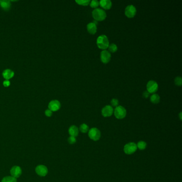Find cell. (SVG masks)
<instances>
[{
    "label": "cell",
    "mask_w": 182,
    "mask_h": 182,
    "mask_svg": "<svg viewBox=\"0 0 182 182\" xmlns=\"http://www.w3.org/2000/svg\"><path fill=\"white\" fill-rule=\"evenodd\" d=\"M93 18L96 21H102L106 18V13L101 8H96L92 12Z\"/></svg>",
    "instance_id": "1"
},
{
    "label": "cell",
    "mask_w": 182,
    "mask_h": 182,
    "mask_svg": "<svg viewBox=\"0 0 182 182\" xmlns=\"http://www.w3.org/2000/svg\"><path fill=\"white\" fill-rule=\"evenodd\" d=\"M109 44V40L106 36L101 35L98 37L97 40V45L100 49L105 50L108 48Z\"/></svg>",
    "instance_id": "2"
},
{
    "label": "cell",
    "mask_w": 182,
    "mask_h": 182,
    "mask_svg": "<svg viewBox=\"0 0 182 182\" xmlns=\"http://www.w3.org/2000/svg\"><path fill=\"white\" fill-rule=\"evenodd\" d=\"M114 114L115 117L118 119H122L125 118L127 111L125 107L120 105L115 107L114 109Z\"/></svg>",
    "instance_id": "3"
},
{
    "label": "cell",
    "mask_w": 182,
    "mask_h": 182,
    "mask_svg": "<svg viewBox=\"0 0 182 182\" xmlns=\"http://www.w3.org/2000/svg\"><path fill=\"white\" fill-rule=\"evenodd\" d=\"M88 136L90 139L94 141L98 140L101 137L100 130L97 128L90 129L88 132Z\"/></svg>",
    "instance_id": "4"
},
{
    "label": "cell",
    "mask_w": 182,
    "mask_h": 182,
    "mask_svg": "<svg viewBox=\"0 0 182 182\" xmlns=\"http://www.w3.org/2000/svg\"><path fill=\"white\" fill-rule=\"evenodd\" d=\"M137 150V145L134 142H131V143H129L125 144L123 149L125 153L128 155H130V154L134 153Z\"/></svg>",
    "instance_id": "5"
},
{
    "label": "cell",
    "mask_w": 182,
    "mask_h": 182,
    "mask_svg": "<svg viewBox=\"0 0 182 182\" xmlns=\"http://www.w3.org/2000/svg\"><path fill=\"white\" fill-rule=\"evenodd\" d=\"M137 10L136 8L133 5H129L125 7V16L129 18H133L136 14Z\"/></svg>",
    "instance_id": "6"
},
{
    "label": "cell",
    "mask_w": 182,
    "mask_h": 182,
    "mask_svg": "<svg viewBox=\"0 0 182 182\" xmlns=\"http://www.w3.org/2000/svg\"><path fill=\"white\" fill-rule=\"evenodd\" d=\"M147 91L150 93H155L158 89V84L153 80L149 81L147 83Z\"/></svg>",
    "instance_id": "7"
},
{
    "label": "cell",
    "mask_w": 182,
    "mask_h": 182,
    "mask_svg": "<svg viewBox=\"0 0 182 182\" xmlns=\"http://www.w3.org/2000/svg\"><path fill=\"white\" fill-rule=\"evenodd\" d=\"M111 58V53L107 50H104L100 53V60L105 64L108 63Z\"/></svg>",
    "instance_id": "8"
},
{
    "label": "cell",
    "mask_w": 182,
    "mask_h": 182,
    "mask_svg": "<svg viewBox=\"0 0 182 182\" xmlns=\"http://www.w3.org/2000/svg\"><path fill=\"white\" fill-rule=\"evenodd\" d=\"M35 171L36 173L40 176L44 177L47 175L48 170L46 166L44 165H39L36 167Z\"/></svg>",
    "instance_id": "9"
},
{
    "label": "cell",
    "mask_w": 182,
    "mask_h": 182,
    "mask_svg": "<svg viewBox=\"0 0 182 182\" xmlns=\"http://www.w3.org/2000/svg\"><path fill=\"white\" fill-rule=\"evenodd\" d=\"M114 112L113 108L110 105H106L103 108L102 110V114L104 117H111Z\"/></svg>",
    "instance_id": "10"
},
{
    "label": "cell",
    "mask_w": 182,
    "mask_h": 182,
    "mask_svg": "<svg viewBox=\"0 0 182 182\" xmlns=\"http://www.w3.org/2000/svg\"><path fill=\"white\" fill-rule=\"evenodd\" d=\"M48 107H49V110H50L52 112V111L55 112L60 109L61 107V103L58 100H52L49 104Z\"/></svg>",
    "instance_id": "11"
},
{
    "label": "cell",
    "mask_w": 182,
    "mask_h": 182,
    "mask_svg": "<svg viewBox=\"0 0 182 182\" xmlns=\"http://www.w3.org/2000/svg\"><path fill=\"white\" fill-rule=\"evenodd\" d=\"M22 169L19 166H14L13 167H12L10 170V174L11 176L16 179L19 177L20 175H22Z\"/></svg>",
    "instance_id": "12"
},
{
    "label": "cell",
    "mask_w": 182,
    "mask_h": 182,
    "mask_svg": "<svg viewBox=\"0 0 182 182\" xmlns=\"http://www.w3.org/2000/svg\"><path fill=\"white\" fill-rule=\"evenodd\" d=\"M100 4L104 9L108 10L112 7V3L110 0H101L100 1Z\"/></svg>",
    "instance_id": "13"
},
{
    "label": "cell",
    "mask_w": 182,
    "mask_h": 182,
    "mask_svg": "<svg viewBox=\"0 0 182 182\" xmlns=\"http://www.w3.org/2000/svg\"><path fill=\"white\" fill-rule=\"evenodd\" d=\"M87 29L88 32L90 34H94L96 33L97 27V25L92 22H90L87 25Z\"/></svg>",
    "instance_id": "14"
},
{
    "label": "cell",
    "mask_w": 182,
    "mask_h": 182,
    "mask_svg": "<svg viewBox=\"0 0 182 182\" xmlns=\"http://www.w3.org/2000/svg\"><path fill=\"white\" fill-rule=\"evenodd\" d=\"M68 132L71 136H73L76 137V136H78L79 129L76 125H71L68 129Z\"/></svg>",
    "instance_id": "15"
},
{
    "label": "cell",
    "mask_w": 182,
    "mask_h": 182,
    "mask_svg": "<svg viewBox=\"0 0 182 182\" xmlns=\"http://www.w3.org/2000/svg\"><path fill=\"white\" fill-rule=\"evenodd\" d=\"M14 72L11 71V70H9V69L4 70L2 73V75L4 78L6 79V80H8L9 79H11L12 77H14Z\"/></svg>",
    "instance_id": "16"
},
{
    "label": "cell",
    "mask_w": 182,
    "mask_h": 182,
    "mask_svg": "<svg viewBox=\"0 0 182 182\" xmlns=\"http://www.w3.org/2000/svg\"><path fill=\"white\" fill-rule=\"evenodd\" d=\"M0 6L4 10H8L11 7L10 1L7 0L0 1Z\"/></svg>",
    "instance_id": "17"
},
{
    "label": "cell",
    "mask_w": 182,
    "mask_h": 182,
    "mask_svg": "<svg viewBox=\"0 0 182 182\" xmlns=\"http://www.w3.org/2000/svg\"><path fill=\"white\" fill-rule=\"evenodd\" d=\"M151 102L153 104H158L160 102V97L157 93H154L150 97Z\"/></svg>",
    "instance_id": "18"
},
{
    "label": "cell",
    "mask_w": 182,
    "mask_h": 182,
    "mask_svg": "<svg viewBox=\"0 0 182 182\" xmlns=\"http://www.w3.org/2000/svg\"><path fill=\"white\" fill-rule=\"evenodd\" d=\"M147 143L144 141H139L137 144V149H138L140 150H145L147 147Z\"/></svg>",
    "instance_id": "19"
},
{
    "label": "cell",
    "mask_w": 182,
    "mask_h": 182,
    "mask_svg": "<svg viewBox=\"0 0 182 182\" xmlns=\"http://www.w3.org/2000/svg\"><path fill=\"white\" fill-rule=\"evenodd\" d=\"M79 129L82 133H86L89 131V127L86 123H82L80 126Z\"/></svg>",
    "instance_id": "20"
},
{
    "label": "cell",
    "mask_w": 182,
    "mask_h": 182,
    "mask_svg": "<svg viewBox=\"0 0 182 182\" xmlns=\"http://www.w3.org/2000/svg\"><path fill=\"white\" fill-rule=\"evenodd\" d=\"M2 182H17V179L12 176H6L2 179Z\"/></svg>",
    "instance_id": "21"
},
{
    "label": "cell",
    "mask_w": 182,
    "mask_h": 182,
    "mask_svg": "<svg viewBox=\"0 0 182 182\" xmlns=\"http://www.w3.org/2000/svg\"><path fill=\"white\" fill-rule=\"evenodd\" d=\"M108 48L111 52H115L118 50V46L114 43H111V44H109Z\"/></svg>",
    "instance_id": "22"
},
{
    "label": "cell",
    "mask_w": 182,
    "mask_h": 182,
    "mask_svg": "<svg viewBox=\"0 0 182 182\" xmlns=\"http://www.w3.org/2000/svg\"><path fill=\"white\" fill-rule=\"evenodd\" d=\"M75 2L79 5H84V6H87L88 5H89L90 2V0H78V1H75Z\"/></svg>",
    "instance_id": "23"
},
{
    "label": "cell",
    "mask_w": 182,
    "mask_h": 182,
    "mask_svg": "<svg viewBox=\"0 0 182 182\" xmlns=\"http://www.w3.org/2000/svg\"><path fill=\"white\" fill-rule=\"evenodd\" d=\"M89 4L91 7L96 9L100 5V2L97 0H93L90 1Z\"/></svg>",
    "instance_id": "24"
},
{
    "label": "cell",
    "mask_w": 182,
    "mask_h": 182,
    "mask_svg": "<svg viewBox=\"0 0 182 182\" xmlns=\"http://www.w3.org/2000/svg\"><path fill=\"white\" fill-rule=\"evenodd\" d=\"M175 83L178 86H182V79L181 76H177L175 79Z\"/></svg>",
    "instance_id": "25"
},
{
    "label": "cell",
    "mask_w": 182,
    "mask_h": 182,
    "mask_svg": "<svg viewBox=\"0 0 182 182\" xmlns=\"http://www.w3.org/2000/svg\"><path fill=\"white\" fill-rule=\"evenodd\" d=\"M111 105H112V106L113 107H117L118 106V104H119V100L116 98H113L111 102Z\"/></svg>",
    "instance_id": "26"
},
{
    "label": "cell",
    "mask_w": 182,
    "mask_h": 182,
    "mask_svg": "<svg viewBox=\"0 0 182 182\" xmlns=\"http://www.w3.org/2000/svg\"><path fill=\"white\" fill-rule=\"evenodd\" d=\"M68 143H70V144H74L76 143V139L75 137H73V136H70L68 138Z\"/></svg>",
    "instance_id": "27"
},
{
    "label": "cell",
    "mask_w": 182,
    "mask_h": 182,
    "mask_svg": "<svg viewBox=\"0 0 182 182\" xmlns=\"http://www.w3.org/2000/svg\"><path fill=\"white\" fill-rule=\"evenodd\" d=\"M45 114L46 115V117H50L52 115V112L50 110H46L45 111Z\"/></svg>",
    "instance_id": "28"
},
{
    "label": "cell",
    "mask_w": 182,
    "mask_h": 182,
    "mask_svg": "<svg viewBox=\"0 0 182 182\" xmlns=\"http://www.w3.org/2000/svg\"><path fill=\"white\" fill-rule=\"evenodd\" d=\"M3 86L5 87H7L10 85V82L9 80H5L3 82Z\"/></svg>",
    "instance_id": "29"
},
{
    "label": "cell",
    "mask_w": 182,
    "mask_h": 182,
    "mask_svg": "<svg viewBox=\"0 0 182 182\" xmlns=\"http://www.w3.org/2000/svg\"><path fill=\"white\" fill-rule=\"evenodd\" d=\"M150 93H149L147 91H145L143 93V96L144 98H147V97L150 96Z\"/></svg>",
    "instance_id": "30"
},
{
    "label": "cell",
    "mask_w": 182,
    "mask_h": 182,
    "mask_svg": "<svg viewBox=\"0 0 182 182\" xmlns=\"http://www.w3.org/2000/svg\"><path fill=\"white\" fill-rule=\"evenodd\" d=\"M181 115H182V112H181V113H180V114H179V117H180V119H181V120H182V117H181Z\"/></svg>",
    "instance_id": "31"
}]
</instances>
